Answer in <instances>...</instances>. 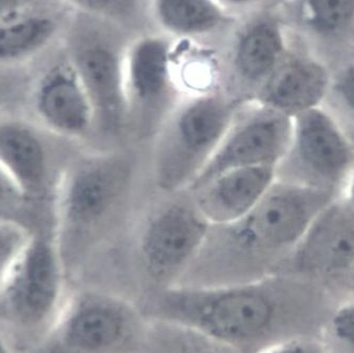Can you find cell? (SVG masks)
I'll use <instances>...</instances> for the list:
<instances>
[{
  "mask_svg": "<svg viewBox=\"0 0 354 353\" xmlns=\"http://www.w3.org/2000/svg\"><path fill=\"white\" fill-rule=\"evenodd\" d=\"M337 194L276 179L243 217L211 226L184 276L203 273L204 278L195 284H223L272 275V270L285 264L314 218Z\"/></svg>",
  "mask_w": 354,
  "mask_h": 353,
  "instance_id": "obj_1",
  "label": "cell"
},
{
  "mask_svg": "<svg viewBox=\"0 0 354 353\" xmlns=\"http://www.w3.org/2000/svg\"><path fill=\"white\" fill-rule=\"evenodd\" d=\"M149 320L192 333L237 353H259L279 342L283 284L273 275L223 284L161 289L143 310Z\"/></svg>",
  "mask_w": 354,
  "mask_h": 353,
  "instance_id": "obj_2",
  "label": "cell"
},
{
  "mask_svg": "<svg viewBox=\"0 0 354 353\" xmlns=\"http://www.w3.org/2000/svg\"><path fill=\"white\" fill-rule=\"evenodd\" d=\"M131 160L118 152L75 156L64 170L54 219L66 270L79 264L105 237L133 185Z\"/></svg>",
  "mask_w": 354,
  "mask_h": 353,
  "instance_id": "obj_3",
  "label": "cell"
},
{
  "mask_svg": "<svg viewBox=\"0 0 354 353\" xmlns=\"http://www.w3.org/2000/svg\"><path fill=\"white\" fill-rule=\"evenodd\" d=\"M149 320L123 296L79 289L66 296L33 353H140Z\"/></svg>",
  "mask_w": 354,
  "mask_h": 353,
  "instance_id": "obj_4",
  "label": "cell"
},
{
  "mask_svg": "<svg viewBox=\"0 0 354 353\" xmlns=\"http://www.w3.org/2000/svg\"><path fill=\"white\" fill-rule=\"evenodd\" d=\"M239 105L219 91L192 96L178 104L155 136L153 174L160 190L171 194L189 190Z\"/></svg>",
  "mask_w": 354,
  "mask_h": 353,
  "instance_id": "obj_5",
  "label": "cell"
},
{
  "mask_svg": "<svg viewBox=\"0 0 354 353\" xmlns=\"http://www.w3.org/2000/svg\"><path fill=\"white\" fill-rule=\"evenodd\" d=\"M113 25L73 11L62 39L93 107L95 132L109 138L126 132L124 66L128 45L113 33Z\"/></svg>",
  "mask_w": 354,
  "mask_h": 353,
  "instance_id": "obj_6",
  "label": "cell"
},
{
  "mask_svg": "<svg viewBox=\"0 0 354 353\" xmlns=\"http://www.w3.org/2000/svg\"><path fill=\"white\" fill-rule=\"evenodd\" d=\"M66 275L55 224L32 230L0 288L6 320L46 330L65 300Z\"/></svg>",
  "mask_w": 354,
  "mask_h": 353,
  "instance_id": "obj_7",
  "label": "cell"
},
{
  "mask_svg": "<svg viewBox=\"0 0 354 353\" xmlns=\"http://www.w3.org/2000/svg\"><path fill=\"white\" fill-rule=\"evenodd\" d=\"M63 141L26 114L0 116V165L43 224L54 221L57 188L71 160L62 152Z\"/></svg>",
  "mask_w": 354,
  "mask_h": 353,
  "instance_id": "obj_8",
  "label": "cell"
},
{
  "mask_svg": "<svg viewBox=\"0 0 354 353\" xmlns=\"http://www.w3.org/2000/svg\"><path fill=\"white\" fill-rule=\"evenodd\" d=\"M354 172V145L324 106L293 116L291 144L277 179L337 192Z\"/></svg>",
  "mask_w": 354,
  "mask_h": 353,
  "instance_id": "obj_9",
  "label": "cell"
},
{
  "mask_svg": "<svg viewBox=\"0 0 354 353\" xmlns=\"http://www.w3.org/2000/svg\"><path fill=\"white\" fill-rule=\"evenodd\" d=\"M173 47L164 36L145 35L126 50V132L139 139L156 136L180 103Z\"/></svg>",
  "mask_w": 354,
  "mask_h": 353,
  "instance_id": "obj_10",
  "label": "cell"
},
{
  "mask_svg": "<svg viewBox=\"0 0 354 353\" xmlns=\"http://www.w3.org/2000/svg\"><path fill=\"white\" fill-rule=\"evenodd\" d=\"M25 114L66 142L95 134L93 107L62 43L34 64Z\"/></svg>",
  "mask_w": 354,
  "mask_h": 353,
  "instance_id": "obj_11",
  "label": "cell"
},
{
  "mask_svg": "<svg viewBox=\"0 0 354 353\" xmlns=\"http://www.w3.org/2000/svg\"><path fill=\"white\" fill-rule=\"evenodd\" d=\"M292 132V116L254 100L240 103L215 154L189 190L227 170L252 166L277 168L289 150Z\"/></svg>",
  "mask_w": 354,
  "mask_h": 353,
  "instance_id": "obj_12",
  "label": "cell"
},
{
  "mask_svg": "<svg viewBox=\"0 0 354 353\" xmlns=\"http://www.w3.org/2000/svg\"><path fill=\"white\" fill-rule=\"evenodd\" d=\"M209 228L193 198L158 208L146 220L140 238V257L147 275L161 289L179 284L199 255Z\"/></svg>",
  "mask_w": 354,
  "mask_h": 353,
  "instance_id": "obj_13",
  "label": "cell"
},
{
  "mask_svg": "<svg viewBox=\"0 0 354 353\" xmlns=\"http://www.w3.org/2000/svg\"><path fill=\"white\" fill-rule=\"evenodd\" d=\"M72 13L64 0H39L0 18V68L33 65L61 45Z\"/></svg>",
  "mask_w": 354,
  "mask_h": 353,
  "instance_id": "obj_14",
  "label": "cell"
},
{
  "mask_svg": "<svg viewBox=\"0 0 354 353\" xmlns=\"http://www.w3.org/2000/svg\"><path fill=\"white\" fill-rule=\"evenodd\" d=\"M316 276L352 272L354 264V212L341 194L314 218L283 264Z\"/></svg>",
  "mask_w": 354,
  "mask_h": 353,
  "instance_id": "obj_15",
  "label": "cell"
},
{
  "mask_svg": "<svg viewBox=\"0 0 354 353\" xmlns=\"http://www.w3.org/2000/svg\"><path fill=\"white\" fill-rule=\"evenodd\" d=\"M331 82V72L323 62L290 50L253 100L293 118L324 106Z\"/></svg>",
  "mask_w": 354,
  "mask_h": 353,
  "instance_id": "obj_16",
  "label": "cell"
},
{
  "mask_svg": "<svg viewBox=\"0 0 354 353\" xmlns=\"http://www.w3.org/2000/svg\"><path fill=\"white\" fill-rule=\"evenodd\" d=\"M276 179V168L272 166L236 168L191 190L192 198L211 226H222L255 208Z\"/></svg>",
  "mask_w": 354,
  "mask_h": 353,
  "instance_id": "obj_17",
  "label": "cell"
},
{
  "mask_svg": "<svg viewBox=\"0 0 354 353\" xmlns=\"http://www.w3.org/2000/svg\"><path fill=\"white\" fill-rule=\"evenodd\" d=\"M289 51L285 27L277 18H256L240 30L232 64L238 80L253 92L252 100Z\"/></svg>",
  "mask_w": 354,
  "mask_h": 353,
  "instance_id": "obj_18",
  "label": "cell"
},
{
  "mask_svg": "<svg viewBox=\"0 0 354 353\" xmlns=\"http://www.w3.org/2000/svg\"><path fill=\"white\" fill-rule=\"evenodd\" d=\"M151 9L160 28L181 41L207 37L234 21L217 0H151Z\"/></svg>",
  "mask_w": 354,
  "mask_h": 353,
  "instance_id": "obj_19",
  "label": "cell"
},
{
  "mask_svg": "<svg viewBox=\"0 0 354 353\" xmlns=\"http://www.w3.org/2000/svg\"><path fill=\"white\" fill-rule=\"evenodd\" d=\"M295 21L319 37L339 38L354 32V0H295Z\"/></svg>",
  "mask_w": 354,
  "mask_h": 353,
  "instance_id": "obj_20",
  "label": "cell"
},
{
  "mask_svg": "<svg viewBox=\"0 0 354 353\" xmlns=\"http://www.w3.org/2000/svg\"><path fill=\"white\" fill-rule=\"evenodd\" d=\"M324 107L341 124L354 145V62L332 75Z\"/></svg>",
  "mask_w": 354,
  "mask_h": 353,
  "instance_id": "obj_21",
  "label": "cell"
},
{
  "mask_svg": "<svg viewBox=\"0 0 354 353\" xmlns=\"http://www.w3.org/2000/svg\"><path fill=\"white\" fill-rule=\"evenodd\" d=\"M33 65L0 68V116L25 114Z\"/></svg>",
  "mask_w": 354,
  "mask_h": 353,
  "instance_id": "obj_22",
  "label": "cell"
},
{
  "mask_svg": "<svg viewBox=\"0 0 354 353\" xmlns=\"http://www.w3.org/2000/svg\"><path fill=\"white\" fill-rule=\"evenodd\" d=\"M0 218L35 230L44 226L5 168L0 165Z\"/></svg>",
  "mask_w": 354,
  "mask_h": 353,
  "instance_id": "obj_23",
  "label": "cell"
},
{
  "mask_svg": "<svg viewBox=\"0 0 354 353\" xmlns=\"http://www.w3.org/2000/svg\"><path fill=\"white\" fill-rule=\"evenodd\" d=\"M73 11L101 18L115 25L138 17L142 0H64Z\"/></svg>",
  "mask_w": 354,
  "mask_h": 353,
  "instance_id": "obj_24",
  "label": "cell"
},
{
  "mask_svg": "<svg viewBox=\"0 0 354 353\" xmlns=\"http://www.w3.org/2000/svg\"><path fill=\"white\" fill-rule=\"evenodd\" d=\"M31 233L23 224L0 218V288L12 264L27 244Z\"/></svg>",
  "mask_w": 354,
  "mask_h": 353,
  "instance_id": "obj_25",
  "label": "cell"
},
{
  "mask_svg": "<svg viewBox=\"0 0 354 353\" xmlns=\"http://www.w3.org/2000/svg\"><path fill=\"white\" fill-rule=\"evenodd\" d=\"M334 338L354 352V300L339 307L331 320Z\"/></svg>",
  "mask_w": 354,
  "mask_h": 353,
  "instance_id": "obj_26",
  "label": "cell"
},
{
  "mask_svg": "<svg viewBox=\"0 0 354 353\" xmlns=\"http://www.w3.org/2000/svg\"><path fill=\"white\" fill-rule=\"evenodd\" d=\"M259 353H326V351L319 343L292 338L279 341Z\"/></svg>",
  "mask_w": 354,
  "mask_h": 353,
  "instance_id": "obj_27",
  "label": "cell"
},
{
  "mask_svg": "<svg viewBox=\"0 0 354 353\" xmlns=\"http://www.w3.org/2000/svg\"><path fill=\"white\" fill-rule=\"evenodd\" d=\"M198 344L195 350L191 353H237L232 349L227 347L221 346V345L216 344L211 341L205 340V338L198 336Z\"/></svg>",
  "mask_w": 354,
  "mask_h": 353,
  "instance_id": "obj_28",
  "label": "cell"
},
{
  "mask_svg": "<svg viewBox=\"0 0 354 353\" xmlns=\"http://www.w3.org/2000/svg\"><path fill=\"white\" fill-rule=\"evenodd\" d=\"M217 1L233 15L234 11L236 10L247 9L252 6H255L261 0H217Z\"/></svg>",
  "mask_w": 354,
  "mask_h": 353,
  "instance_id": "obj_29",
  "label": "cell"
},
{
  "mask_svg": "<svg viewBox=\"0 0 354 353\" xmlns=\"http://www.w3.org/2000/svg\"><path fill=\"white\" fill-rule=\"evenodd\" d=\"M39 0H0V18L9 14L10 12Z\"/></svg>",
  "mask_w": 354,
  "mask_h": 353,
  "instance_id": "obj_30",
  "label": "cell"
},
{
  "mask_svg": "<svg viewBox=\"0 0 354 353\" xmlns=\"http://www.w3.org/2000/svg\"><path fill=\"white\" fill-rule=\"evenodd\" d=\"M341 197L343 198L344 201L349 206L350 210L354 212V172H352L351 176L346 181Z\"/></svg>",
  "mask_w": 354,
  "mask_h": 353,
  "instance_id": "obj_31",
  "label": "cell"
},
{
  "mask_svg": "<svg viewBox=\"0 0 354 353\" xmlns=\"http://www.w3.org/2000/svg\"><path fill=\"white\" fill-rule=\"evenodd\" d=\"M0 353H13L7 341L1 336H0Z\"/></svg>",
  "mask_w": 354,
  "mask_h": 353,
  "instance_id": "obj_32",
  "label": "cell"
},
{
  "mask_svg": "<svg viewBox=\"0 0 354 353\" xmlns=\"http://www.w3.org/2000/svg\"><path fill=\"white\" fill-rule=\"evenodd\" d=\"M6 320V316L5 313H3V308L0 307V322H5Z\"/></svg>",
  "mask_w": 354,
  "mask_h": 353,
  "instance_id": "obj_33",
  "label": "cell"
},
{
  "mask_svg": "<svg viewBox=\"0 0 354 353\" xmlns=\"http://www.w3.org/2000/svg\"><path fill=\"white\" fill-rule=\"evenodd\" d=\"M351 273H353V274H354V264H353V268H352V272Z\"/></svg>",
  "mask_w": 354,
  "mask_h": 353,
  "instance_id": "obj_34",
  "label": "cell"
}]
</instances>
